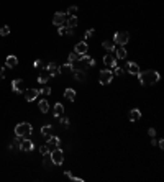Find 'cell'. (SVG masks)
I'll list each match as a JSON object with an SVG mask.
<instances>
[{"label":"cell","mask_w":164,"mask_h":182,"mask_svg":"<svg viewBox=\"0 0 164 182\" xmlns=\"http://www.w3.org/2000/svg\"><path fill=\"white\" fill-rule=\"evenodd\" d=\"M87 51H89V46H87V43H85V41L77 43L76 48H74V53H76V54H79V56H81V54H85Z\"/></svg>","instance_id":"4fadbf2b"},{"label":"cell","mask_w":164,"mask_h":182,"mask_svg":"<svg viewBox=\"0 0 164 182\" xmlns=\"http://www.w3.org/2000/svg\"><path fill=\"white\" fill-rule=\"evenodd\" d=\"M46 71L49 72V76H51V79H53V77H58V76L61 74V72H59V66H58L56 62H49L48 66H46Z\"/></svg>","instance_id":"9c48e42d"},{"label":"cell","mask_w":164,"mask_h":182,"mask_svg":"<svg viewBox=\"0 0 164 182\" xmlns=\"http://www.w3.org/2000/svg\"><path fill=\"white\" fill-rule=\"evenodd\" d=\"M125 74V69H122V67H115V76H123Z\"/></svg>","instance_id":"d590c367"},{"label":"cell","mask_w":164,"mask_h":182,"mask_svg":"<svg viewBox=\"0 0 164 182\" xmlns=\"http://www.w3.org/2000/svg\"><path fill=\"white\" fill-rule=\"evenodd\" d=\"M58 33L59 35H67V36H72V33H74V28H69V26H59V30H58Z\"/></svg>","instance_id":"44dd1931"},{"label":"cell","mask_w":164,"mask_h":182,"mask_svg":"<svg viewBox=\"0 0 164 182\" xmlns=\"http://www.w3.org/2000/svg\"><path fill=\"white\" fill-rule=\"evenodd\" d=\"M94 33H95V30H94V28H90V30L85 31V36H84V38L89 40V38H92V36H94Z\"/></svg>","instance_id":"e575fe53"},{"label":"cell","mask_w":164,"mask_h":182,"mask_svg":"<svg viewBox=\"0 0 164 182\" xmlns=\"http://www.w3.org/2000/svg\"><path fill=\"white\" fill-rule=\"evenodd\" d=\"M158 146H159L161 149L164 148V140H159V141H158Z\"/></svg>","instance_id":"60d3db41"},{"label":"cell","mask_w":164,"mask_h":182,"mask_svg":"<svg viewBox=\"0 0 164 182\" xmlns=\"http://www.w3.org/2000/svg\"><path fill=\"white\" fill-rule=\"evenodd\" d=\"M72 77H74V81L84 82L87 76H85V71H84V69H76V67H74V71H72Z\"/></svg>","instance_id":"5bb4252c"},{"label":"cell","mask_w":164,"mask_h":182,"mask_svg":"<svg viewBox=\"0 0 164 182\" xmlns=\"http://www.w3.org/2000/svg\"><path fill=\"white\" fill-rule=\"evenodd\" d=\"M77 23H79V20H77L76 15H71V17L66 20V26H69V28H76Z\"/></svg>","instance_id":"d6986e66"},{"label":"cell","mask_w":164,"mask_h":182,"mask_svg":"<svg viewBox=\"0 0 164 182\" xmlns=\"http://www.w3.org/2000/svg\"><path fill=\"white\" fill-rule=\"evenodd\" d=\"M59 121H61V125H64V126H69V118H67V116L61 115V116H59Z\"/></svg>","instance_id":"1f68e13d"},{"label":"cell","mask_w":164,"mask_h":182,"mask_svg":"<svg viewBox=\"0 0 164 182\" xmlns=\"http://www.w3.org/2000/svg\"><path fill=\"white\" fill-rule=\"evenodd\" d=\"M51 131H53V126L51 125H45V126L41 128V135L43 136H49V135H51Z\"/></svg>","instance_id":"83f0119b"},{"label":"cell","mask_w":164,"mask_h":182,"mask_svg":"<svg viewBox=\"0 0 164 182\" xmlns=\"http://www.w3.org/2000/svg\"><path fill=\"white\" fill-rule=\"evenodd\" d=\"M102 46L107 49V51H110V53H113L115 51V41H112V40H107L102 43Z\"/></svg>","instance_id":"603a6c76"},{"label":"cell","mask_w":164,"mask_h":182,"mask_svg":"<svg viewBox=\"0 0 164 182\" xmlns=\"http://www.w3.org/2000/svg\"><path fill=\"white\" fill-rule=\"evenodd\" d=\"M17 64H18V57L17 56H8V57H7V61H5V66H8L10 69L15 67Z\"/></svg>","instance_id":"ac0fdd59"},{"label":"cell","mask_w":164,"mask_h":182,"mask_svg":"<svg viewBox=\"0 0 164 182\" xmlns=\"http://www.w3.org/2000/svg\"><path fill=\"white\" fill-rule=\"evenodd\" d=\"M38 95H40V90H36V89H28V90H25V99H26L28 102L36 100Z\"/></svg>","instance_id":"9a60e30c"},{"label":"cell","mask_w":164,"mask_h":182,"mask_svg":"<svg viewBox=\"0 0 164 182\" xmlns=\"http://www.w3.org/2000/svg\"><path fill=\"white\" fill-rule=\"evenodd\" d=\"M66 20H67V15L66 13H62V12H58V13H54V17H53V23L56 26H61L66 23Z\"/></svg>","instance_id":"ba28073f"},{"label":"cell","mask_w":164,"mask_h":182,"mask_svg":"<svg viewBox=\"0 0 164 182\" xmlns=\"http://www.w3.org/2000/svg\"><path fill=\"white\" fill-rule=\"evenodd\" d=\"M51 159H53V163L56 164V166H59V164H62V161H64V153H62V149H59V148H54L53 151H51Z\"/></svg>","instance_id":"277c9868"},{"label":"cell","mask_w":164,"mask_h":182,"mask_svg":"<svg viewBox=\"0 0 164 182\" xmlns=\"http://www.w3.org/2000/svg\"><path fill=\"white\" fill-rule=\"evenodd\" d=\"M141 118V110H138V108H133V110L130 112V121H136Z\"/></svg>","instance_id":"cb8c5ba5"},{"label":"cell","mask_w":164,"mask_h":182,"mask_svg":"<svg viewBox=\"0 0 164 182\" xmlns=\"http://www.w3.org/2000/svg\"><path fill=\"white\" fill-rule=\"evenodd\" d=\"M40 94H45V95H49V94H51V89H49V87H43V89L40 90Z\"/></svg>","instance_id":"74e56055"},{"label":"cell","mask_w":164,"mask_h":182,"mask_svg":"<svg viewBox=\"0 0 164 182\" xmlns=\"http://www.w3.org/2000/svg\"><path fill=\"white\" fill-rule=\"evenodd\" d=\"M40 153H41L43 156H46L48 153H49V148H48V144H43V146L40 148Z\"/></svg>","instance_id":"836d02e7"},{"label":"cell","mask_w":164,"mask_h":182,"mask_svg":"<svg viewBox=\"0 0 164 182\" xmlns=\"http://www.w3.org/2000/svg\"><path fill=\"white\" fill-rule=\"evenodd\" d=\"M33 133V126L30 123H18L15 126V135L20 138H30Z\"/></svg>","instance_id":"7a4b0ae2"},{"label":"cell","mask_w":164,"mask_h":182,"mask_svg":"<svg viewBox=\"0 0 164 182\" xmlns=\"http://www.w3.org/2000/svg\"><path fill=\"white\" fill-rule=\"evenodd\" d=\"M125 71L128 72V74H133V76H138L140 74V66H138V64L136 62H128L126 64V67H125Z\"/></svg>","instance_id":"7c38bea8"},{"label":"cell","mask_w":164,"mask_h":182,"mask_svg":"<svg viewBox=\"0 0 164 182\" xmlns=\"http://www.w3.org/2000/svg\"><path fill=\"white\" fill-rule=\"evenodd\" d=\"M20 141H21V138L15 136V140H13L12 144H10V149H20Z\"/></svg>","instance_id":"f1b7e54d"},{"label":"cell","mask_w":164,"mask_h":182,"mask_svg":"<svg viewBox=\"0 0 164 182\" xmlns=\"http://www.w3.org/2000/svg\"><path fill=\"white\" fill-rule=\"evenodd\" d=\"M115 57H117V59H125V57H126V49H125L123 46H120V48L115 51Z\"/></svg>","instance_id":"484cf974"},{"label":"cell","mask_w":164,"mask_h":182,"mask_svg":"<svg viewBox=\"0 0 164 182\" xmlns=\"http://www.w3.org/2000/svg\"><path fill=\"white\" fill-rule=\"evenodd\" d=\"M77 10H79V8H77L76 5H71L69 8H67V13H69V15H76V13H77Z\"/></svg>","instance_id":"d6a6232c"},{"label":"cell","mask_w":164,"mask_h":182,"mask_svg":"<svg viewBox=\"0 0 164 182\" xmlns=\"http://www.w3.org/2000/svg\"><path fill=\"white\" fill-rule=\"evenodd\" d=\"M54 166V163H53V159H51V156H48L46 154V158L45 159H43V167H45V169L46 171H49V169H51V167Z\"/></svg>","instance_id":"7402d4cb"},{"label":"cell","mask_w":164,"mask_h":182,"mask_svg":"<svg viewBox=\"0 0 164 182\" xmlns=\"http://www.w3.org/2000/svg\"><path fill=\"white\" fill-rule=\"evenodd\" d=\"M112 79H113V72L110 69H105L100 72V79H98V82H100L102 85H108L112 82Z\"/></svg>","instance_id":"5b68a950"},{"label":"cell","mask_w":164,"mask_h":182,"mask_svg":"<svg viewBox=\"0 0 164 182\" xmlns=\"http://www.w3.org/2000/svg\"><path fill=\"white\" fill-rule=\"evenodd\" d=\"M128 40H130V35H128L126 31H117L115 36H113V41H115L117 45H120V46H125L128 43Z\"/></svg>","instance_id":"3957f363"},{"label":"cell","mask_w":164,"mask_h":182,"mask_svg":"<svg viewBox=\"0 0 164 182\" xmlns=\"http://www.w3.org/2000/svg\"><path fill=\"white\" fill-rule=\"evenodd\" d=\"M49 79H51V76H49V72L45 69V71H43L41 74H40V77H38V82H40V84H46V82L49 81Z\"/></svg>","instance_id":"ffe728a7"},{"label":"cell","mask_w":164,"mask_h":182,"mask_svg":"<svg viewBox=\"0 0 164 182\" xmlns=\"http://www.w3.org/2000/svg\"><path fill=\"white\" fill-rule=\"evenodd\" d=\"M40 112H41V113H48V112H49V104H48L46 99L40 100Z\"/></svg>","instance_id":"d4e9b609"},{"label":"cell","mask_w":164,"mask_h":182,"mask_svg":"<svg viewBox=\"0 0 164 182\" xmlns=\"http://www.w3.org/2000/svg\"><path fill=\"white\" fill-rule=\"evenodd\" d=\"M148 135L151 136V138H154V136H156V130H154V128H149V130H148Z\"/></svg>","instance_id":"f35d334b"},{"label":"cell","mask_w":164,"mask_h":182,"mask_svg":"<svg viewBox=\"0 0 164 182\" xmlns=\"http://www.w3.org/2000/svg\"><path fill=\"white\" fill-rule=\"evenodd\" d=\"M67 59H69V62H76L77 59H79V54H76V53H71V54L67 56Z\"/></svg>","instance_id":"4dcf8cb0"},{"label":"cell","mask_w":164,"mask_h":182,"mask_svg":"<svg viewBox=\"0 0 164 182\" xmlns=\"http://www.w3.org/2000/svg\"><path fill=\"white\" fill-rule=\"evenodd\" d=\"M53 113H54V116H61V115H64V107H62V104H56L54 105V110H53Z\"/></svg>","instance_id":"4316f807"},{"label":"cell","mask_w":164,"mask_h":182,"mask_svg":"<svg viewBox=\"0 0 164 182\" xmlns=\"http://www.w3.org/2000/svg\"><path fill=\"white\" fill-rule=\"evenodd\" d=\"M138 79H140V84L141 85L148 87V85H153V84H156V82L159 81V72H156L153 69H148V71H143V72L140 71Z\"/></svg>","instance_id":"6da1fadb"},{"label":"cell","mask_w":164,"mask_h":182,"mask_svg":"<svg viewBox=\"0 0 164 182\" xmlns=\"http://www.w3.org/2000/svg\"><path fill=\"white\" fill-rule=\"evenodd\" d=\"M33 66L36 67V69H41V67H43V61H41V59H36V61L33 62Z\"/></svg>","instance_id":"8d00e7d4"},{"label":"cell","mask_w":164,"mask_h":182,"mask_svg":"<svg viewBox=\"0 0 164 182\" xmlns=\"http://www.w3.org/2000/svg\"><path fill=\"white\" fill-rule=\"evenodd\" d=\"M7 35H10V26H2L0 28V36H7Z\"/></svg>","instance_id":"f546056e"},{"label":"cell","mask_w":164,"mask_h":182,"mask_svg":"<svg viewBox=\"0 0 164 182\" xmlns=\"http://www.w3.org/2000/svg\"><path fill=\"white\" fill-rule=\"evenodd\" d=\"M72 71H74V64H72V62H66L64 66L59 67V72H61V74H72Z\"/></svg>","instance_id":"2e32d148"},{"label":"cell","mask_w":164,"mask_h":182,"mask_svg":"<svg viewBox=\"0 0 164 182\" xmlns=\"http://www.w3.org/2000/svg\"><path fill=\"white\" fill-rule=\"evenodd\" d=\"M103 64H105V66H108L110 69H115L118 66V64H117V57L113 56V54H107L103 57Z\"/></svg>","instance_id":"30bf717a"},{"label":"cell","mask_w":164,"mask_h":182,"mask_svg":"<svg viewBox=\"0 0 164 182\" xmlns=\"http://www.w3.org/2000/svg\"><path fill=\"white\" fill-rule=\"evenodd\" d=\"M33 148H34V144H33V141L30 140V138H21V141H20V151L30 153V151H33Z\"/></svg>","instance_id":"8992f818"},{"label":"cell","mask_w":164,"mask_h":182,"mask_svg":"<svg viewBox=\"0 0 164 182\" xmlns=\"http://www.w3.org/2000/svg\"><path fill=\"white\" fill-rule=\"evenodd\" d=\"M12 90L15 94H23L25 92V84L21 79H13L12 81Z\"/></svg>","instance_id":"52a82bcc"},{"label":"cell","mask_w":164,"mask_h":182,"mask_svg":"<svg viewBox=\"0 0 164 182\" xmlns=\"http://www.w3.org/2000/svg\"><path fill=\"white\" fill-rule=\"evenodd\" d=\"M48 138V148L49 149H54V148H58L59 146V144H61V140H59V138L58 136H53V135H49V136H46Z\"/></svg>","instance_id":"8fae6325"},{"label":"cell","mask_w":164,"mask_h":182,"mask_svg":"<svg viewBox=\"0 0 164 182\" xmlns=\"http://www.w3.org/2000/svg\"><path fill=\"white\" fill-rule=\"evenodd\" d=\"M64 97H66V100H69V102H74L76 100V90L67 87V89L64 90Z\"/></svg>","instance_id":"e0dca14e"},{"label":"cell","mask_w":164,"mask_h":182,"mask_svg":"<svg viewBox=\"0 0 164 182\" xmlns=\"http://www.w3.org/2000/svg\"><path fill=\"white\" fill-rule=\"evenodd\" d=\"M3 76H5V69L3 66H0V79H3Z\"/></svg>","instance_id":"ab89813d"}]
</instances>
